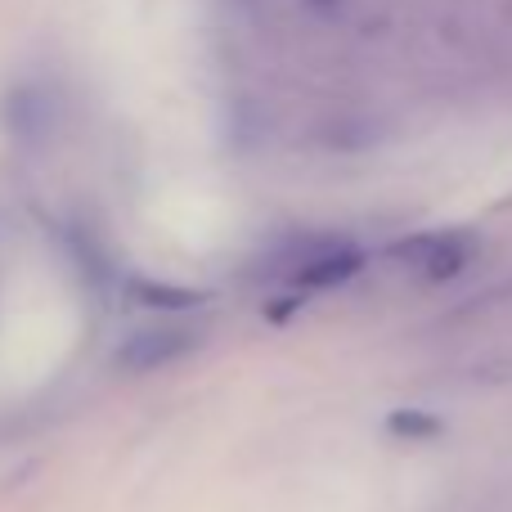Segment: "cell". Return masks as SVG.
<instances>
[{"instance_id": "obj_1", "label": "cell", "mask_w": 512, "mask_h": 512, "mask_svg": "<svg viewBox=\"0 0 512 512\" xmlns=\"http://www.w3.org/2000/svg\"><path fill=\"white\" fill-rule=\"evenodd\" d=\"M405 256L427 270L432 279H450L463 265L472 261V239H459V234H427V239H414L405 248Z\"/></svg>"}]
</instances>
